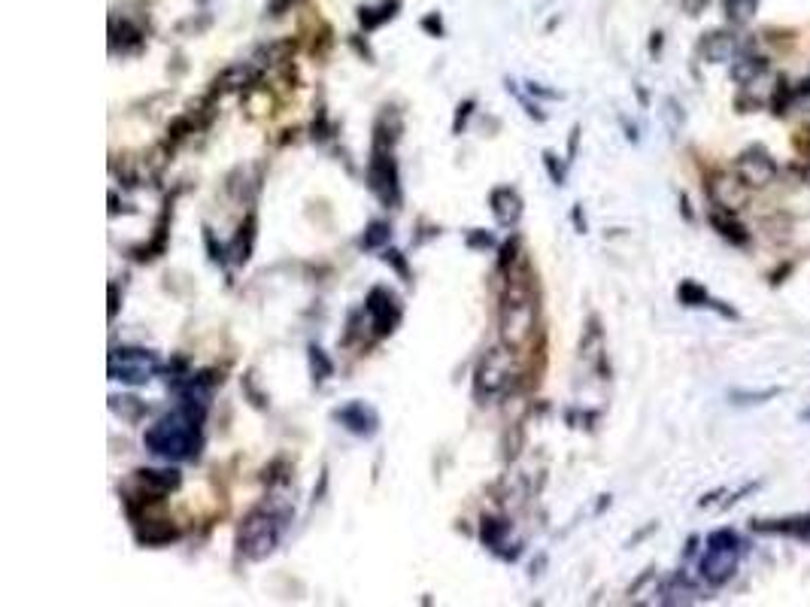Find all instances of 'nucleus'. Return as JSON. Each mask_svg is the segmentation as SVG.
I'll list each match as a JSON object with an SVG mask.
<instances>
[{
	"instance_id": "obj_1",
	"label": "nucleus",
	"mask_w": 810,
	"mask_h": 607,
	"mask_svg": "<svg viewBox=\"0 0 810 607\" xmlns=\"http://www.w3.org/2000/svg\"><path fill=\"white\" fill-rule=\"evenodd\" d=\"M143 444L152 456L167 459V462H183L198 456L201 447V419L189 413L186 407H179L167 416H161L146 435Z\"/></svg>"
},
{
	"instance_id": "obj_2",
	"label": "nucleus",
	"mask_w": 810,
	"mask_h": 607,
	"mask_svg": "<svg viewBox=\"0 0 810 607\" xmlns=\"http://www.w3.org/2000/svg\"><path fill=\"white\" fill-rule=\"evenodd\" d=\"M289 523H292V507L289 504H283V501H264V504H258L255 510H249V516L243 519V526L237 532L240 553L246 559H264V556H270V553L280 547Z\"/></svg>"
},
{
	"instance_id": "obj_3",
	"label": "nucleus",
	"mask_w": 810,
	"mask_h": 607,
	"mask_svg": "<svg viewBox=\"0 0 810 607\" xmlns=\"http://www.w3.org/2000/svg\"><path fill=\"white\" fill-rule=\"evenodd\" d=\"M534 316H537V304H534L531 283L513 277L510 289L504 295V304H501V337H504V343L510 346V350L528 343V337L534 331Z\"/></svg>"
},
{
	"instance_id": "obj_4",
	"label": "nucleus",
	"mask_w": 810,
	"mask_h": 607,
	"mask_svg": "<svg viewBox=\"0 0 810 607\" xmlns=\"http://www.w3.org/2000/svg\"><path fill=\"white\" fill-rule=\"evenodd\" d=\"M158 359L140 346H116L110 353V377L122 380L128 386H143L155 377Z\"/></svg>"
},
{
	"instance_id": "obj_5",
	"label": "nucleus",
	"mask_w": 810,
	"mask_h": 607,
	"mask_svg": "<svg viewBox=\"0 0 810 607\" xmlns=\"http://www.w3.org/2000/svg\"><path fill=\"white\" fill-rule=\"evenodd\" d=\"M735 562H738V538L732 532H716L707 541V556L701 559V574L704 580H710L713 586L726 583L735 574Z\"/></svg>"
},
{
	"instance_id": "obj_6",
	"label": "nucleus",
	"mask_w": 810,
	"mask_h": 607,
	"mask_svg": "<svg viewBox=\"0 0 810 607\" xmlns=\"http://www.w3.org/2000/svg\"><path fill=\"white\" fill-rule=\"evenodd\" d=\"M368 186L371 192L386 204V207H395L401 201V186H398V167L392 161V155L377 146L374 149V158H371V167H368Z\"/></svg>"
},
{
	"instance_id": "obj_7",
	"label": "nucleus",
	"mask_w": 810,
	"mask_h": 607,
	"mask_svg": "<svg viewBox=\"0 0 810 607\" xmlns=\"http://www.w3.org/2000/svg\"><path fill=\"white\" fill-rule=\"evenodd\" d=\"M137 486L134 495H128L125 501L137 498L140 504H152V501H161L167 492H173L179 486V471H152V468H140L134 471V480Z\"/></svg>"
},
{
	"instance_id": "obj_8",
	"label": "nucleus",
	"mask_w": 810,
	"mask_h": 607,
	"mask_svg": "<svg viewBox=\"0 0 810 607\" xmlns=\"http://www.w3.org/2000/svg\"><path fill=\"white\" fill-rule=\"evenodd\" d=\"M365 310L371 316V328L374 334H392L395 325L401 322V304L398 298L389 292V289H371L368 301H365Z\"/></svg>"
},
{
	"instance_id": "obj_9",
	"label": "nucleus",
	"mask_w": 810,
	"mask_h": 607,
	"mask_svg": "<svg viewBox=\"0 0 810 607\" xmlns=\"http://www.w3.org/2000/svg\"><path fill=\"white\" fill-rule=\"evenodd\" d=\"M510 374H513L510 371V353L507 350H492L483 359L480 371H477V386H480V392L486 389V395H498V392H504L510 386V380H513Z\"/></svg>"
},
{
	"instance_id": "obj_10",
	"label": "nucleus",
	"mask_w": 810,
	"mask_h": 607,
	"mask_svg": "<svg viewBox=\"0 0 810 607\" xmlns=\"http://www.w3.org/2000/svg\"><path fill=\"white\" fill-rule=\"evenodd\" d=\"M334 419H337L346 431L358 435V438H371L374 431H377V425H380L377 413H374L368 404H362V401H352V404L334 410Z\"/></svg>"
},
{
	"instance_id": "obj_11",
	"label": "nucleus",
	"mask_w": 810,
	"mask_h": 607,
	"mask_svg": "<svg viewBox=\"0 0 810 607\" xmlns=\"http://www.w3.org/2000/svg\"><path fill=\"white\" fill-rule=\"evenodd\" d=\"M738 173H741V180H744L747 186H765V183L774 180L777 167H774V161H771L765 152H747V155L738 161Z\"/></svg>"
},
{
	"instance_id": "obj_12",
	"label": "nucleus",
	"mask_w": 810,
	"mask_h": 607,
	"mask_svg": "<svg viewBox=\"0 0 810 607\" xmlns=\"http://www.w3.org/2000/svg\"><path fill=\"white\" fill-rule=\"evenodd\" d=\"M492 213L501 225H513L522 216V198L513 189H495L492 192Z\"/></svg>"
},
{
	"instance_id": "obj_13",
	"label": "nucleus",
	"mask_w": 810,
	"mask_h": 607,
	"mask_svg": "<svg viewBox=\"0 0 810 607\" xmlns=\"http://www.w3.org/2000/svg\"><path fill=\"white\" fill-rule=\"evenodd\" d=\"M252 240H255V216H249V219H246V225H240V234L234 237L231 255H234V262H237V265H243L246 258H249Z\"/></svg>"
},
{
	"instance_id": "obj_14",
	"label": "nucleus",
	"mask_w": 810,
	"mask_h": 607,
	"mask_svg": "<svg viewBox=\"0 0 810 607\" xmlns=\"http://www.w3.org/2000/svg\"><path fill=\"white\" fill-rule=\"evenodd\" d=\"M510 532V526L504 523V519H495V516H486L483 519V541L486 547H492L495 553H501L504 547V535Z\"/></svg>"
},
{
	"instance_id": "obj_15",
	"label": "nucleus",
	"mask_w": 810,
	"mask_h": 607,
	"mask_svg": "<svg viewBox=\"0 0 810 607\" xmlns=\"http://www.w3.org/2000/svg\"><path fill=\"white\" fill-rule=\"evenodd\" d=\"M707 52L713 61H726L735 55V40L729 34H710L707 37Z\"/></svg>"
},
{
	"instance_id": "obj_16",
	"label": "nucleus",
	"mask_w": 810,
	"mask_h": 607,
	"mask_svg": "<svg viewBox=\"0 0 810 607\" xmlns=\"http://www.w3.org/2000/svg\"><path fill=\"white\" fill-rule=\"evenodd\" d=\"M389 234H392V228L386 222H371L368 231H365V237H362V246L365 249H380L389 240Z\"/></svg>"
},
{
	"instance_id": "obj_17",
	"label": "nucleus",
	"mask_w": 810,
	"mask_h": 607,
	"mask_svg": "<svg viewBox=\"0 0 810 607\" xmlns=\"http://www.w3.org/2000/svg\"><path fill=\"white\" fill-rule=\"evenodd\" d=\"M392 10H398V0H392V4H383L380 10H362V16H358V19H362L365 28H377V25H383L386 19L395 16Z\"/></svg>"
},
{
	"instance_id": "obj_18",
	"label": "nucleus",
	"mask_w": 810,
	"mask_h": 607,
	"mask_svg": "<svg viewBox=\"0 0 810 607\" xmlns=\"http://www.w3.org/2000/svg\"><path fill=\"white\" fill-rule=\"evenodd\" d=\"M137 538H140V544L158 547V544L173 541V538H176V529H170V526H149V529H146V532H140Z\"/></svg>"
},
{
	"instance_id": "obj_19",
	"label": "nucleus",
	"mask_w": 810,
	"mask_h": 607,
	"mask_svg": "<svg viewBox=\"0 0 810 607\" xmlns=\"http://www.w3.org/2000/svg\"><path fill=\"white\" fill-rule=\"evenodd\" d=\"M726 13L732 22H747L756 13V0H726Z\"/></svg>"
},
{
	"instance_id": "obj_20",
	"label": "nucleus",
	"mask_w": 810,
	"mask_h": 607,
	"mask_svg": "<svg viewBox=\"0 0 810 607\" xmlns=\"http://www.w3.org/2000/svg\"><path fill=\"white\" fill-rule=\"evenodd\" d=\"M110 34H113V40H119V37H122V49H128V46H140V31H137V28H131L128 22H122V25H119V22L113 19ZM113 40H110V43H113Z\"/></svg>"
},
{
	"instance_id": "obj_21",
	"label": "nucleus",
	"mask_w": 810,
	"mask_h": 607,
	"mask_svg": "<svg viewBox=\"0 0 810 607\" xmlns=\"http://www.w3.org/2000/svg\"><path fill=\"white\" fill-rule=\"evenodd\" d=\"M310 359H313V371L319 368V374H316V380H325L328 374H331V362L322 356V350H316V346H310Z\"/></svg>"
},
{
	"instance_id": "obj_22",
	"label": "nucleus",
	"mask_w": 810,
	"mask_h": 607,
	"mask_svg": "<svg viewBox=\"0 0 810 607\" xmlns=\"http://www.w3.org/2000/svg\"><path fill=\"white\" fill-rule=\"evenodd\" d=\"M295 4H298V0H270V16H283V13H289Z\"/></svg>"
},
{
	"instance_id": "obj_23",
	"label": "nucleus",
	"mask_w": 810,
	"mask_h": 607,
	"mask_svg": "<svg viewBox=\"0 0 810 607\" xmlns=\"http://www.w3.org/2000/svg\"><path fill=\"white\" fill-rule=\"evenodd\" d=\"M386 262H392L398 271H401V277H410V271H407V265H404V258H401V252H386Z\"/></svg>"
},
{
	"instance_id": "obj_24",
	"label": "nucleus",
	"mask_w": 810,
	"mask_h": 607,
	"mask_svg": "<svg viewBox=\"0 0 810 607\" xmlns=\"http://www.w3.org/2000/svg\"><path fill=\"white\" fill-rule=\"evenodd\" d=\"M471 107H474L471 101H468L465 107H459V116H456V131H459V128L465 125V119H468V113H471Z\"/></svg>"
},
{
	"instance_id": "obj_25",
	"label": "nucleus",
	"mask_w": 810,
	"mask_h": 607,
	"mask_svg": "<svg viewBox=\"0 0 810 607\" xmlns=\"http://www.w3.org/2000/svg\"><path fill=\"white\" fill-rule=\"evenodd\" d=\"M119 310V301H116V286H110V316H116Z\"/></svg>"
}]
</instances>
